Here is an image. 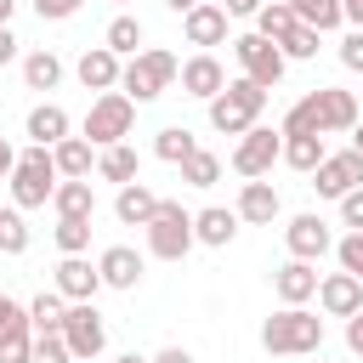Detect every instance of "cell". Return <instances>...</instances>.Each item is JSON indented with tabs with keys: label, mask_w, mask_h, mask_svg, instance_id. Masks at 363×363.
Listing matches in <instances>:
<instances>
[{
	"label": "cell",
	"mask_w": 363,
	"mask_h": 363,
	"mask_svg": "<svg viewBox=\"0 0 363 363\" xmlns=\"http://www.w3.org/2000/svg\"><path fill=\"white\" fill-rule=\"evenodd\" d=\"M57 182H62V170H57L51 147L34 142V147L17 153V170H11V204H17V210H40V204H51Z\"/></svg>",
	"instance_id": "cell-4"
},
{
	"label": "cell",
	"mask_w": 363,
	"mask_h": 363,
	"mask_svg": "<svg viewBox=\"0 0 363 363\" xmlns=\"http://www.w3.org/2000/svg\"><path fill=\"white\" fill-rule=\"evenodd\" d=\"M340 62H346L352 74H363V28H352V34L340 40Z\"/></svg>",
	"instance_id": "cell-42"
},
{
	"label": "cell",
	"mask_w": 363,
	"mask_h": 363,
	"mask_svg": "<svg viewBox=\"0 0 363 363\" xmlns=\"http://www.w3.org/2000/svg\"><path fill=\"white\" fill-rule=\"evenodd\" d=\"M6 62H17V34L0 23V68H6Z\"/></svg>",
	"instance_id": "cell-47"
},
{
	"label": "cell",
	"mask_w": 363,
	"mask_h": 363,
	"mask_svg": "<svg viewBox=\"0 0 363 363\" xmlns=\"http://www.w3.org/2000/svg\"><path fill=\"white\" fill-rule=\"evenodd\" d=\"M130 125H136V102L125 91H102L91 102V113H85V142L91 147H113V142L130 136Z\"/></svg>",
	"instance_id": "cell-7"
},
{
	"label": "cell",
	"mask_w": 363,
	"mask_h": 363,
	"mask_svg": "<svg viewBox=\"0 0 363 363\" xmlns=\"http://www.w3.org/2000/svg\"><path fill=\"white\" fill-rule=\"evenodd\" d=\"M74 74H79V85H85V91H119V74H125V62H119V51H108V45H91V51H79Z\"/></svg>",
	"instance_id": "cell-13"
},
{
	"label": "cell",
	"mask_w": 363,
	"mask_h": 363,
	"mask_svg": "<svg viewBox=\"0 0 363 363\" xmlns=\"http://www.w3.org/2000/svg\"><path fill=\"white\" fill-rule=\"evenodd\" d=\"M102 45H108V51H119V57H136V51H142V23H136L130 11H119V17L108 23Z\"/></svg>",
	"instance_id": "cell-31"
},
{
	"label": "cell",
	"mask_w": 363,
	"mask_h": 363,
	"mask_svg": "<svg viewBox=\"0 0 363 363\" xmlns=\"http://www.w3.org/2000/svg\"><path fill=\"white\" fill-rule=\"evenodd\" d=\"M17 318H28V306H17L11 295H0V335H6V329H11Z\"/></svg>",
	"instance_id": "cell-45"
},
{
	"label": "cell",
	"mask_w": 363,
	"mask_h": 363,
	"mask_svg": "<svg viewBox=\"0 0 363 363\" xmlns=\"http://www.w3.org/2000/svg\"><path fill=\"white\" fill-rule=\"evenodd\" d=\"M312 187H318L323 199H346L352 187H363V153H357V147H346V153H329V159L312 170Z\"/></svg>",
	"instance_id": "cell-11"
},
{
	"label": "cell",
	"mask_w": 363,
	"mask_h": 363,
	"mask_svg": "<svg viewBox=\"0 0 363 363\" xmlns=\"http://www.w3.org/2000/svg\"><path fill=\"white\" fill-rule=\"evenodd\" d=\"M289 6H295V17H301L306 28H318V34H329V28L346 23V6H340V0H289Z\"/></svg>",
	"instance_id": "cell-28"
},
{
	"label": "cell",
	"mask_w": 363,
	"mask_h": 363,
	"mask_svg": "<svg viewBox=\"0 0 363 363\" xmlns=\"http://www.w3.org/2000/svg\"><path fill=\"white\" fill-rule=\"evenodd\" d=\"M51 159H57V170H62V176H91V164H96L85 136H62V142L51 147Z\"/></svg>",
	"instance_id": "cell-29"
},
{
	"label": "cell",
	"mask_w": 363,
	"mask_h": 363,
	"mask_svg": "<svg viewBox=\"0 0 363 363\" xmlns=\"http://www.w3.org/2000/svg\"><path fill=\"white\" fill-rule=\"evenodd\" d=\"M182 182H187V187H216V182H221V159L204 153V147H193V153L182 159Z\"/></svg>",
	"instance_id": "cell-35"
},
{
	"label": "cell",
	"mask_w": 363,
	"mask_h": 363,
	"mask_svg": "<svg viewBox=\"0 0 363 363\" xmlns=\"http://www.w3.org/2000/svg\"><path fill=\"white\" fill-rule=\"evenodd\" d=\"M278 45H284V57H289V62H306V57H318V28L295 23V28H289V34L278 40Z\"/></svg>",
	"instance_id": "cell-37"
},
{
	"label": "cell",
	"mask_w": 363,
	"mask_h": 363,
	"mask_svg": "<svg viewBox=\"0 0 363 363\" xmlns=\"http://www.w3.org/2000/svg\"><path fill=\"white\" fill-rule=\"evenodd\" d=\"M96 176L102 182H136V153L125 147V142H113V147H102V159H96Z\"/></svg>",
	"instance_id": "cell-32"
},
{
	"label": "cell",
	"mask_w": 363,
	"mask_h": 363,
	"mask_svg": "<svg viewBox=\"0 0 363 363\" xmlns=\"http://www.w3.org/2000/svg\"><path fill=\"white\" fill-rule=\"evenodd\" d=\"M62 340H68V352H74V357H96V352L108 346V329H102V318H96V306H91V301H68Z\"/></svg>",
	"instance_id": "cell-10"
},
{
	"label": "cell",
	"mask_w": 363,
	"mask_h": 363,
	"mask_svg": "<svg viewBox=\"0 0 363 363\" xmlns=\"http://www.w3.org/2000/svg\"><path fill=\"white\" fill-rule=\"evenodd\" d=\"M346 346H352V352L363 357V306H357V312L346 318Z\"/></svg>",
	"instance_id": "cell-44"
},
{
	"label": "cell",
	"mask_w": 363,
	"mask_h": 363,
	"mask_svg": "<svg viewBox=\"0 0 363 363\" xmlns=\"http://www.w3.org/2000/svg\"><path fill=\"white\" fill-rule=\"evenodd\" d=\"M272 289H278V301H284V306H306V301L318 295V267H312V261H301V255H289V261L272 272Z\"/></svg>",
	"instance_id": "cell-14"
},
{
	"label": "cell",
	"mask_w": 363,
	"mask_h": 363,
	"mask_svg": "<svg viewBox=\"0 0 363 363\" xmlns=\"http://www.w3.org/2000/svg\"><path fill=\"white\" fill-rule=\"evenodd\" d=\"M340 221H346L352 233H363V187H352V193L340 199Z\"/></svg>",
	"instance_id": "cell-43"
},
{
	"label": "cell",
	"mask_w": 363,
	"mask_h": 363,
	"mask_svg": "<svg viewBox=\"0 0 363 363\" xmlns=\"http://www.w3.org/2000/svg\"><path fill=\"white\" fill-rule=\"evenodd\" d=\"M119 6H125V0H119Z\"/></svg>",
	"instance_id": "cell-55"
},
{
	"label": "cell",
	"mask_w": 363,
	"mask_h": 363,
	"mask_svg": "<svg viewBox=\"0 0 363 363\" xmlns=\"http://www.w3.org/2000/svg\"><path fill=\"white\" fill-rule=\"evenodd\" d=\"M113 363H153V357H142V352H119Z\"/></svg>",
	"instance_id": "cell-51"
},
{
	"label": "cell",
	"mask_w": 363,
	"mask_h": 363,
	"mask_svg": "<svg viewBox=\"0 0 363 363\" xmlns=\"http://www.w3.org/2000/svg\"><path fill=\"white\" fill-rule=\"evenodd\" d=\"M193 233H199V244H210V250H227V244H233V233H238V210H221V204H210V210H199V216H193Z\"/></svg>",
	"instance_id": "cell-23"
},
{
	"label": "cell",
	"mask_w": 363,
	"mask_h": 363,
	"mask_svg": "<svg viewBox=\"0 0 363 363\" xmlns=\"http://www.w3.org/2000/svg\"><path fill=\"white\" fill-rule=\"evenodd\" d=\"M62 318H68V301H62V289H40V295L28 301V323H34V335H51V329H62Z\"/></svg>",
	"instance_id": "cell-27"
},
{
	"label": "cell",
	"mask_w": 363,
	"mask_h": 363,
	"mask_svg": "<svg viewBox=\"0 0 363 363\" xmlns=\"http://www.w3.org/2000/svg\"><path fill=\"white\" fill-rule=\"evenodd\" d=\"M295 23H301V17H295V6H289V0H267V6L255 11V34H267V40H284Z\"/></svg>",
	"instance_id": "cell-30"
},
{
	"label": "cell",
	"mask_w": 363,
	"mask_h": 363,
	"mask_svg": "<svg viewBox=\"0 0 363 363\" xmlns=\"http://www.w3.org/2000/svg\"><path fill=\"white\" fill-rule=\"evenodd\" d=\"M164 6H170V11H182V17H187V11H193V6H199V0H164Z\"/></svg>",
	"instance_id": "cell-52"
},
{
	"label": "cell",
	"mask_w": 363,
	"mask_h": 363,
	"mask_svg": "<svg viewBox=\"0 0 363 363\" xmlns=\"http://www.w3.org/2000/svg\"><path fill=\"white\" fill-rule=\"evenodd\" d=\"M57 250L62 255H85L91 250V216H57Z\"/></svg>",
	"instance_id": "cell-36"
},
{
	"label": "cell",
	"mask_w": 363,
	"mask_h": 363,
	"mask_svg": "<svg viewBox=\"0 0 363 363\" xmlns=\"http://www.w3.org/2000/svg\"><path fill=\"white\" fill-rule=\"evenodd\" d=\"M318 363H323V357H318Z\"/></svg>",
	"instance_id": "cell-56"
},
{
	"label": "cell",
	"mask_w": 363,
	"mask_h": 363,
	"mask_svg": "<svg viewBox=\"0 0 363 363\" xmlns=\"http://www.w3.org/2000/svg\"><path fill=\"white\" fill-rule=\"evenodd\" d=\"M318 301H323L329 318H352V312L363 306V278H352V272H329V278H318Z\"/></svg>",
	"instance_id": "cell-19"
},
{
	"label": "cell",
	"mask_w": 363,
	"mask_h": 363,
	"mask_svg": "<svg viewBox=\"0 0 363 363\" xmlns=\"http://www.w3.org/2000/svg\"><path fill=\"white\" fill-rule=\"evenodd\" d=\"M284 159V130H267V125H250L233 147V170L238 176H267L272 164Z\"/></svg>",
	"instance_id": "cell-9"
},
{
	"label": "cell",
	"mask_w": 363,
	"mask_h": 363,
	"mask_svg": "<svg viewBox=\"0 0 363 363\" xmlns=\"http://www.w3.org/2000/svg\"><path fill=\"white\" fill-rule=\"evenodd\" d=\"M261 108H267V85H255V79H227V91L210 96V125H216L221 136H244V130L261 119Z\"/></svg>",
	"instance_id": "cell-5"
},
{
	"label": "cell",
	"mask_w": 363,
	"mask_h": 363,
	"mask_svg": "<svg viewBox=\"0 0 363 363\" xmlns=\"http://www.w3.org/2000/svg\"><path fill=\"white\" fill-rule=\"evenodd\" d=\"M57 79H62V57L57 51H28L23 57V85L28 91H57Z\"/></svg>",
	"instance_id": "cell-25"
},
{
	"label": "cell",
	"mask_w": 363,
	"mask_h": 363,
	"mask_svg": "<svg viewBox=\"0 0 363 363\" xmlns=\"http://www.w3.org/2000/svg\"><path fill=\"white\" fill-rule=\"evenodd\" d=\"M284 244H289V255H301V261H323L329 250H335V233H329V221L323 216H295L289 227H284Z\"/></svg>",
	"instance_id": "cell-12"
},
{
	"label": "cell",
	"mask_w": 363,
	"mask_h": 363,
	"mask_svg": "<svg viewBox=\"0 0 363 363\" xmlns=\"http://www.w3.org/2000/svg\"><path fill=\"white\" fill-rule=\"evenodd\" d=\"M0 250H6V255H23V250H28V227H23V210H0Z\"/></svg>",
	"instance_id": "cell-38"
},
{
	"label": "cell",
	"mask_w": 363,
	"mask_h": 363,
	"mask_svg": "<svg viewBox=\"0 0 363 363\" xmlns=\"http://www.w3.org/2000/svg\"><path fill=\"white\" fill-rule=\"evenodd\" d=\"M96 272H102L108 289H136V284H142V255H136L130 244H108V250L96 255Z\"/></svg>",
	"instance_id": "cell-18"
},
{
	"label": "cell",
	"mask_w": 363,
	"mask_h": 363,
	"mask_svg": "<svg viewBox=\"0 0 363 363\" xmlns=\"http://www.w3.org/2000/svg\"><path fill=\"white\" fill-rule=\"evenodd\" d=\"M57 289H62V301H91V295L102 289V272H96L85 255H62V261H57Z\"/></svg>",
	"instance_id": "cell-20"
},
{
	"label": "cell",
	"mask_w": 363,
	"mask_h": 363,
	"mask_svg": "<svg viewBox=\"0 0 363 363\" xmlns=\"http://www.w3.org/2000/svg\"><path fill=\"white\" fill-rule=\"evenodd\" d=\"M261 6H267V0H221V11H227V17H255Z\"/></svg>",
	"instance_id": "cell-46"
},
{
	"label": "cell",
	"mask_w": 363,
	"mask_h": 363,
	"mask_svg": "<svg viewBox=\"0 0 363 363\" xmlns=\"http://www.w3.org/2000/svg\"><path fill=\"white\" fill-rule=\"evenodd\" d=\"M0 363H34V323L28 318H17L0 335Z\"/></svg>",
	"instance_id": "cell-33"
},
{
	"label": "cell",
	"mask_w": 363,
	"mask_h": 363,
	"mask_svg": "<svg viewBox=\"0 0 363 363\" xmlns=\"http://www.w3.org/2000/svg\"><path fill=\"white\" fill-rule=\"evenodd\" d=\"M193 147H199V142H193V130H187V125H164V130L153 136V153H159L164 164H182Z\"/></svg>",
	"instance_id": "cell-34"
},
{
	"label": "cell",
	"mask_w": 363,
	"mask_h": 363,
	"mask_svg": "<svg viewBox=\"0 0 363 363\" xmlns=\"http://www.w3.org/2000/svg\"><path fill=\"white\" fill-rule=\"evenodd\" d=\"M335 261H340V272L363 278V233H346V238L335 244Z\"/></svg>",
	"instance_id": "cell-40"
},
{
	"label": "cell",
	"mask_w": 363,
	"mask_h": 363,
	"mask_svg": "<svg viewBox=\"0 0 363 363\" xmlns=\"http://www.w3.org/2000/svg\"><path fill=\"white\" fill-rule=\"evenodd\" d=\"M11 170H17V147L0 136V176H11Z\"/></svg>",
	"instance_id": "cell-49"
},
{
	"label": "cell",
	"mask_w": 363,
	"mask_h": 363,
	"mask_svg": "<svg viewBox=\"0 0 363 363\" xmlns=\"http://www.w3.org/2000/svg\"><path fill=\"white\" fill-rule=\"evenodd\" d=\"M233 57H238L244 79H255V85H267V91H272V85L284 79V68H289L284 45L267 40V34H238V40H233Z\"/></svg>",
	"instance_id": "cell-8"
},
{
	"label": "cell",
	"mask_w": 363,
	"mask_h": 363,
	"mask_svg": "<svg viewBox=\"0 0 363 363\" xmlns=\"http://www.w3.org/2000/svg\"><path fill=\"white\" fill-rule=\"evenodd\" d=\"M182 34H187V45L210 51V45H221V40H227V11H221V6H210V0H199V6L182 17Z\"/></svg>",
	"instance_id": "cell-16"
},
{
	"label": "cell",
	"mask_w": 363,
	"mask_h": 363,
	"mask_svg": "<svg viewBox=\"0 0 363 363\" xmlns=\"http://www.w3.org/2000/svg\"><path fill=\"white\" fill-rule=\"evenodd\" d=\"M261 346L272 357H306V352L323 346V318L306 312V306H284V312H272L261 323Z\"/></svg>",
	"instance_id": "cell-2"
},
{
	"label": "cell",
	"mask_w": 363,
	"mask_h": 363,
	"mask_svg": "<svg viewBox=\"0 0 363 363\" xmlns=\"http://www.w3.org/2000/svg\"><path fill=\"white\" fill-rule=\"evenodd\" d=\"M11 11H17V0H0V23H11Z\"/></svg>",
	"instance_id": "cell-53"
},
{
	"label": "cell",
	"mask_w": 363,
	"mask_h": 363,
	"mask_svg": "<svg viewBox=\"0 0 363 363\" xmlns=\"http://www.w3.org/2000/svg\"><path fill=\"white\" fill-rule=\"evenodd\" d=\"M363 113H357V96L352 91H340V85H318V91H306L289 113H284V136H352V125H357Z\"/></svg>",
	"instance_id": "cell-1"
},
{
	"label": "cell",
	"mask_w": 363,
	"mask_h": 363,
	"mask_svg": "<svg viewBox=\"0 0 363 363\" xmlns=\"http://www.w3.org/2000/svg\"><path fill=\"white\" fill-rule=\"evenodd\" d=\"M329 159V147H323V136H284V164L289 170H301V176H312L318 164Z\"/></svg>",
	"instance_id": "cell-26"
},
{
	"label": "cell",
	"mask_w": 363,
	"mask_h": 363,
	"mask_svg": "<svg viewBox=\"0 0 363 363\" xmlns=\"http://www.w3.org/2000/svg\"><path fill=\"white\" fill-rule=\"evenodd\" d=\"M51 210H57V216H96L91 176H62V182H57V193H51Z\"/></svg>",
	"instance_id": "cell-22"
},
{
	"label": "cell",
	"mask_w": 363,
	"mask_h": 363,
	"mask_svg": "<svg viewBox=\"0 0 363 363\" xmlns=\"http://www.w3.org/2000/svg\"><path fill=\"white\" fill-rule=\"evenodd\" d=\"M85 0H34V11H40V23H68L74 11H79Z\"/></svg>",
	"instance_id": "cell-41"
},
{
	"label": "cell",
	"mask_w": 363,
	"mask_h": 363,
	"mask_svg": "<svg viewBox=\"0 0 363 363\" xmlns=\"http://www.w3.org/2000/svg\"><path fill=\"white\" fill-rule=\"evenodd\" d=\"M340 6H346V23H352V28H363V0H340Z\"/></svg>",
	"instance_id": "cell-50"
},
{
	"label": "cell",
	"mask_w": 363,
	"mask_h": 363,
	"mask_svg": "<svg viewBox=\"0 0 363 363\" xmlns=\"http://www.w3.org/2000/svg\"><path fill=\"white\" fill-rule=\"evenodd\" d=\"M176 79H182V62H176L164 45H142L136 57H125V74H119V85H125L130 102H153V96H164Z\"/></svg>",
	"instance_id": "cell-3"
},
{
	"label": "cell",
	"mask_w": 363,
	"mask_h": 363,
	"mask_svg": "<svg viewBox=\"0 0 363 363\" xmlns=\"http://www.w3.org/2000/svg\"><path fill=\"white\" fill-rule=\"evenodd\" d=\"M193 244H199L193 216H187L176 199H159V210H153V221H147V250H153L159 261H182Z\"/></svg>",
	"instance_id": "cell-6"
},
{
	"label": "cell",
	"mask_w": 363,
	"mask_h": 363,
	"mask_svg": "<svg viewBox=\"0 0 363 363\" xmlns=\"http://www.w3.org/2000/svg\"><path fill=\"white\" fill-rule=\"evenodd\" d=\"M182 91L210 102V96H221V91H227V68H221L210 51H199V57H187V62H182Z\"/></svg>",
	"instance_id": "cell-17"
},
{
	"label": "cell",
	"mask_w": 363,
	"mask_h": 363,
	"mask_svg": "<svg viewBox=\"0 0 363 363\" xmlns=\"http://www.w3.org/2000/svg\"><path fill=\"white\" fill-rule=\"evenodd\" d=\"M34 363H74V352H68L62 329H51V335H34Z\"/></svg>",
	"instance_id": "cell-39"
},
{
	"label": "cell",
	"mask_w": 363,
	"mask_h": 363,
	"mask_svg": "<svg viewBox=\"0 0 363 363\" xmlns=\"http://www.w3.org/2000/svg\"><path fill=\"white\" fill-rule=\"evenodd\" d=\"M352 147H357V153H363V119H357V125H352Z\"/></svg>",
	"instance_id": "cell-54"
},
{
	"label": "cell",
	"mask_w": 363,
	"mask_h": 363,
	"mask_svg": "<svg viewBox=\"0 0 363 363\" xmlns=\"http://www.w3.org/2000/svg\"><path fill=\"white\" fill-rule=\"evenodd\" d=\"M68 136V113L57 108V102H40V108H28V142H40V147H57Z\"/></svg>",
	"instance_id": "cell-24"
},
{
	"label": "cell",
	"mask_w": 363,
	"mask_h": 363,
	"mask_svg": "<svg viewBox=\"0 0 363 363\" xmlns=\"http://www.w3.org/2000/svg\"><path fill=\"white\" fill-rule=\"evenodd\" d=\"M153 363H193V352H187V346H164Z\"/></svg>",
	"instance_id": "cell-48"
},
{
	"label": "cell",
	"mask_w": 363,
	"mask_h": 363,
	"mask_svg": "<svg viewBox=\"0 0 363 363\" xmlns=\"http://www.w3.org/2000/svg\"><path fill=\"white\" fill-rule=\"evenodd\" d=\"M153 210H159V193H153V187H142V182H125V187H119V199H113V216H119L125 227H147V221H153Z\"/></svg>",
	"instance_id": "cell-21"
},
{
	"label": "cell",
	"mask_w": 363,
	"mask_h": 363,
	"mask_svg": "<svg viewBox=\"0 0 363 363\" xmlns=\"http://www.w3.org/2000/svg\"><path fill=\"white\" fill-rule=\"evenodd\" d=\"M278 210H284L278 187H272V182H261V176H250V182H244V193H238V221H250V227H272V221H278Z\"/></svg>",
	"instance_id": "cell-15"
}]
</instances>
